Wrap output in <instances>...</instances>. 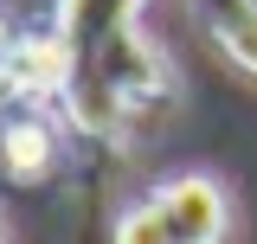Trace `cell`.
<instances>
[{
    "label": "cell",
    "instance_id": "7a4b0ae2",
    "mask_svg": "<svg viewBox=\"0 0 257 244\" xmlns=\"http://www.w3.org/2000/svg\"><path fill=\"white\" fill-rule=\"evenodd\" d=\"M225 238V193L199 174L167 180L135 212L116 225V244H219Z\"/></svg>",
    "mask_w": 257,
    "mask_h": 244
},
{
    "label": "cell",
    "instance_id": "5b68a950",
    "mask_svg": "<svg viewBox=\"0 0 257 244\" xmlns=\"http://www.w3.org/2000/svg\"><path fill=\"white\" fill-rule=\"evenodd\" d=\"M0 58H7V26H0Z\"/></svg>",
    "mask_w": 257,
    "mask_h": 244
},
{
    "label": "cell",
    "instance_id": "277c9868",
    "mask_svg": "<svg viewBox=\"0 0 257 244\" xmlns=\"http://www.w3.org/2000/svg\"><path fill=\"white\" fill-rule=\"evenodd\" d=\"M219 39H225V52H231L238 64L257 71V13H231V20L219 26Z\"/></svg>",
    "mask_w": 257,
    "mask_h": 244
},
{
    "label": "cell",
    "instance_id": "3957f363",
    "mask_svg": "<svg viewBox=\"0 0 257 244\" xmlns=\"http://www.w3.org/2000/svg\"><path fill=\"white\" fill-rule=\"evenodd\" d=\"M45 154H52V142H45V129H7V167L20 174V180H32V174H45Z\"/></svg>",
    "mask_w": 257,
    "mask_h": 244
},
{
    "label": "cell",
    "instance_id": "6da1fadb",
    "mask_svg": "<svg viewBox=\"0 0 257 244\" xmlns=\"http://www.w3.org/2000/svg\"><path fill=\"white\" fill-rule=\"evenodd\" d=\"M58 39L71 58V109L84 129H116L128 103L161 84L135 39V0H58Z\"/></svg>",
    "mask_w": 257,
    "mask_h": 244
}]
</instances>
